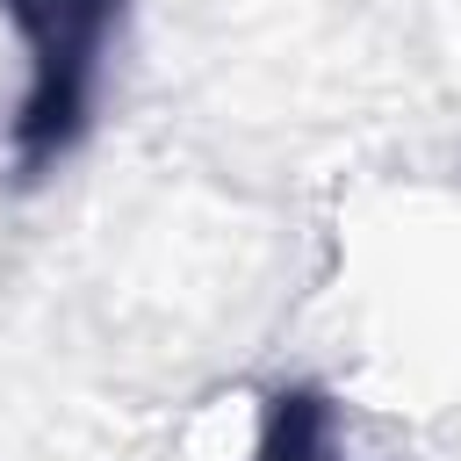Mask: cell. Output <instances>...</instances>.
Instances as JSON below:
<instances>
[{
	"label": "cell",
	"mask_w": 461,
	"mask_h": 461,
	"mask_svg": "<svg viewBox=\"0 0 461 461\" xmlns=\"http://www.w3.org/2000/svg\"><path fill=\"white\" fill-rule=\"evenodd\" d=\"M115 0H0V166L43 173L86 115Z\"/></svg>",
	"instance_id": "6da1fadb"
},
{
	"label": "cell",
	"mask_w": 461,
	"mask_h": 461,
	"mask_svg": "<svg viewBox=\"0 0 461 461\" xmlns=\"http://www.w3.org/2000/svg\"><path fill=\"white\" fill-rule=\"evenodd\" d=\"M252 461H339L331 411L317 396H274L252 425Z\"/></svg>",
	"instance_id": "7a4b0ae2"
}]
</instances>
